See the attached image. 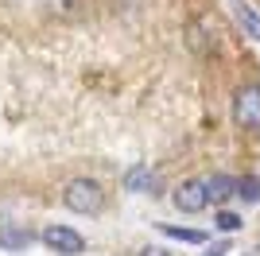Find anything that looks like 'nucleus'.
Listing matches in <instances>:
<instances>
[{
    "instance_id": "f257e3e1",
    "label": "nucleus",
    "mask_w": 260,
    "mask_h": 256,
    "mask_svg": "<svg viewBox=\"0 0 260 256\" xmlns=\"http://www.w3.org/2000/svg\"><path fill=\"white\" fill-rule=\"evenodd\" d=\"M62 206L70 213H101L105 206V194L93 179H70L62 186Z\"/></svg>"
},
{
    "instance_id": "f03ea898",
    "label": "nucleus",
    "mask_w": 260,
    "mask_h": 256,
    "mask_svg": "<svg viewBox=\"0 0 260 256\" xmlns=\"http://www.w3.org/2000/svg\"><path fill=\"white\" fill-rule=\"evenodd\" d=\"M233 120L245 132H260V85H241L233 93Z\"/></svg>"
},
{
    "instance_id": "7ed1b4c3",
    "label": "nucleus",
    "mask_w": 260,
    "mask_h": 256,
    "mask_svg": "<svg viewBox=\"0 0 260 256\" xmlns=\"http://www.w3.org/2000/svg\"><path fill=\"white\" fill-rule=\"evenodd\" d=\"M39 241L54 256H82L86 252V237L78 233V229H70V225H47L43 233H39Z\"/></svg>"
},
{
    "instance_id": "20e7f679",
    "label": "nucleus",
    "mask_w": 260,
    "mask_h": 256,
    "mask_svg": "<svg viewBox=\"0 0 260 256\" xmlns=\"http://www.w3.org/2000/svg\"><path fill=\"white\" fill-rule=\"evenodd\" d=\"M171 202H175V210L179 213H202L210 206V198H206V182L202 179H186V182H179L175 186V194H171Z\"/></svg>"
},
{
    "instance_id": "39448f33",
    "label": "nucleus",
    "mask_w": 260,
    "mask_h": 256,
    "mask_svg": "<svg viewBox=\"0 0 260 256\" xmlns=\"http://www.w3.org/2000/svg\"><path fill=\"white\" fill-rule=\"evenodd\" d=\"M120 186H124L128 194H152V198H159V190H163L159 175H155L148 163H136V167H128V171H124V179H120Z\"/></svg>"
},
{
    "instance_id": "423d86ee",
    "label": "nucleus",
    "mask_w": 260,
    "mask_h": 256,
    "mask_svg": "<svg viewBox=\"0 0 260 256\" xmlns=\"http://www.w3.org/2000/svg\"><path fill=\"white\" fill-rule=\"evenodd\" d=\"M186 39H190V47H194L198 54L217 51V23H214V16H202V20H194L190 27H186Z\"/></svg>"
},
{
    "instance_id": "0eeeda50",
    "label": "nucleus",
    "mask_w": 260,
    "mask_h": 256,
    "mask_svg": "<svg viewBox=\"0 0 260 256\" xmlns=\"http://www.w3.org/2000/svg\"><path fill=\"white\" fill-rule=\"evenodd\" d=\"M35 241H39V233L27 225H0V248L4 252H27Z\"/></svg>"
},
{
    "instance_id": "6e6552de",
    "label": "nucleus",
    "mask_w": 260,
    "mask_h": 256,
    "mask_svg": "<svg viewBox=\"0 0 260 256\" xmlns=\"http://www.w3.org/2000/svg\"><path fill=\"white\" fill-rule=\"evenodd\" d=\"M229 8H233V16H237V27L245 31V39L260 43V16H256V8H252L249 0H229Z\"/></svg>"
},
{
    "instance_id": "1a4fd4ad",
    "label": "nucleus",
    "mask_w": 260,
    "mask_h": 256,
    "mask_svg": "<svg viewBox=\"0 0 260 256\" xmlns=\"http://www.w3.org/2000/svg\"><path fill=\"white\" fill-rule=\"evenodd\" d=\"M202 182H206V198L214 206H225L229 198H237V179H229V175H221V171L210 175V179H202Z\"/></svg>"
},
{
    "instance_id": "9d476101",
    "label": "nucleus",
    "mask_w": 260,
    "mask_h": 256,
    "mask_svg": "<svg viewBox=\"0 0 260 256\" xmlns=\"http://www.w3.org/2000/svg\"><path fill=\"white\" fill-rule=\"evenodd\" d=\"M163 237H171V241H183V245H206V233L202 229H179V225H159Z\"/></svg>"
},
{
    "instance_id": "9b49d317",
    "label": "nucleus",
    "mask_w": 260,
    "mask_h": 256,
    "mask_svg": "<svg viewBox=\"0 0 260 256\" xmlns=\"http://www.w3.org/2000/svg\"><path fill=\"white\" fill-rule=\"evenodd\" d=\"M237 198H245V202L260 206V179H256V175H245V179H237Z\"/></svg>"
},
{
    "instance_id": "f8f14e48",
    "label": "nucleus",
    "mask_w": 260,
    "mask_h": 256,
    "mask_svg": "<svg viewBox=\"0 0 260 256\" xmlns=\"http://www.w3.org/2000/svg\"><path fill=\"white\" fill-rule=\"evenodd\" d=\"M214 225L221 229V233H237V229H241V217L233 210H217L214 213Z\"/></svg>"
},
{
    "instance_id": "ddd939ff",
    "label": "nucleus",
    "mask_w": 260,
    "mask_h": 256,
    "mask_svg": "<svg viewBox=\"0 0 260 256\" xmlns=\"http://www.w3.org/2000/svg\"><path fill=\"white\" fill-rule=\"evenodd\" d=\"M43 8L51 12V16H74L78 0H43Z\"/></svg>"
},
{
    "instance_id": "4468645a",
    "label": "nucleus",
    "mask_w": 260,
    "mask_h": 256,
    "mask_svg": "<svg viewBox=\"0 0 260 256\" xmlns=\"http://www.w3.org/2000/svg\"><path fill=\"white\" fill-rule=\"evenodd\" d=\"M140 256H171L167 248H155V245H148V248H140Z\"/></svg>"
},
{
    "instance_id": "2eb2a0df",
    "label": "nucleus",
    "mask_w": 260,
    "mask_h": 256,
    "mask_svg": "<svg viewBox=\"0 0 260 256\" xmlns=\"http://www.w3.org/2000/svg\"><path fill=\"white\" fill-rule=\"evenodd\" d=\"M249 256H260V245H256V248H252V252H249Z\"/></svg>"
},
{
    "instance_id": "dca6fc26",
    "label": "nucleus",
    "mask_w": 260,
    "mask_h": 256,
    "mask_svg": "<svg viewBox=\"0 0 260 256\" xmlns=\"http://www.w3.org/2000/svg\"><path fill=\"white\" fill-rule=\"evenodd\" d=\"M206 256H214V252H206Z\"/></svg>"
}]
</instances>
